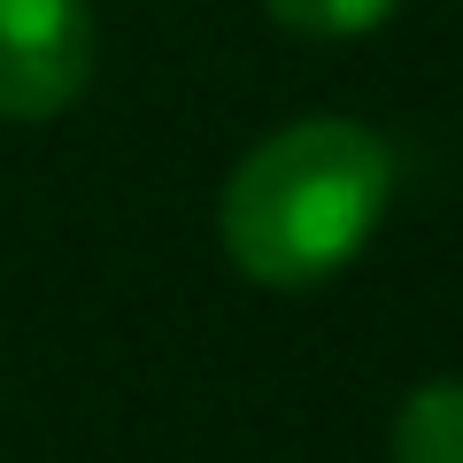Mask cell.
Wrapping results in <instances>:
<instances>
[{
    "label": "cell",
    "mask_w": 463,
    "mask_h": 463,
    "mask_svg": "<svg viewBox=\"0 0 463 463\" xmlns=\"http://www.w3.org/2000/svg\"><path fill=\"white\" fill-rule=\"evenodd\" d=\"M386 194H394V155L371 124L301 116L232 163L216 232H224V255L240 279L270 286V294H309L371 248Z\"/></svg>",
    "instance_id": "cell-1"
},
{
    "label": "cell",
    "mask_w": 463,
    "mask_h": 463,
    "mask_svg": "<svg viewBox=\"0 0 463 463\" xmlns=\"http://www.w3.org/2000/svg\"><path fill=\"white\" fill-rule=\"evenodd\" d=\"M93 85V8L85 0H0V116L47 124Z\"/></svg>",
    "instance_id": "cell-2"
},
{
    "label": "cell",
    "mask_w": 463,
    "mask_h": 463,
    "mask_svg": "<svg viewBox=\"0 0 463 463\" xmlns=\"http://www.w3.org/2000/svg\"><path fill=\"white\" fill-rule=\"evenodd\" d=\"M394 463H463V379H425L394 410Z\"/></svg>",
    "instance_id": "cell-3"
},
{
    "label": "cell",
    "mask_w": 463,
    "mask_h": 463,
    "mask_svg": "<svg viewBox=\"0 0 463 463\" xmlns=\"http://www.w3.org/2000/svg\"><path fill=\"white\" fill-rule=\"evenodd\" d=\"M263 8L294 39H371L402 0H263Z\"/></svg>",
    "instance_id": "cell-4"
}]
</instances>
